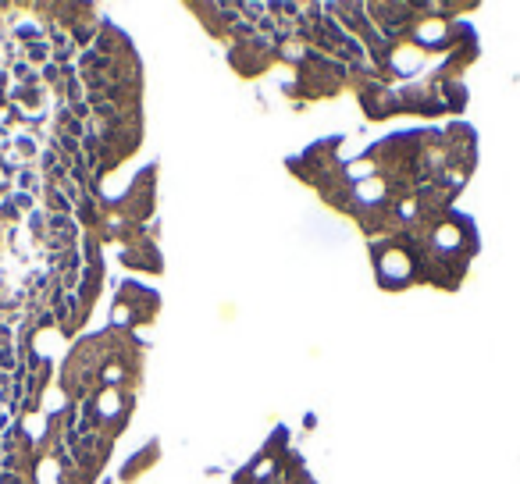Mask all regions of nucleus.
<instances>
[{"instance_id": "nucleus-3", "label": "nucleus", "mask_w": 520, "mask_h": 484, "mask_svg": "<svg viewBox=\"0 0 520 484\" xmlns=\"http://www.w3.org/2000/svg\"><path fill=\"white\" fill-rule=\"evenodd\" d=\"M29 57H33V60H47V57H54V50H50V43H29Z\"/></svg>"}, {"instance_id": "nucleus-4", "label": "nucleus", "mask_w": 520, "mask_h": 484, "mask_svg": "<svg viewBox=\"0 0 520 484\" xmlns=\"http://www.w3.org/2000/svg\"><path fill=\"white\" fill-rule=\"evenodd\" d=\"M93 33H97L93 25H89V29H79V33H75V43H82V47H86L89 40H93Z\"/></svg>"}, {"instance_id": "nucleus-1", "label": "nucleus", "mask_w": 520, "mask_h": 484, "mask_svg": "<svg viewBox=\"0 0 520 484\" xmlns=\"http://www.w3.org/2000/svg\"><path fill=\"white\" fill-rule=\"evenodd\" d=\"M111 65H114V57H104V54L93 50V47L79 54V72H97V75H100V72H107Z\"/></svg>"}, {"instance_id": "nucleus-5", "label": "nucleus", "mask_w": 520, "mask_h": 484, "mask_svg": "<svg viewBox=\"0 0 520 484\" xmlns=\"http://www.w3.org/2000/svg\"><path fill=\"white\" fill-rule=\"evenodd\" d=\"M50 207H54V210H68V200H65V193H54V196H50Z\"/></svg>"}, {"instance_id": "nucleus-2", "label": "nucleus", "mask_w": 520, "mask_h": 484, "mask_svg": "<svg viewBox=\"0 0 520 484\" xmlns=\"http://www.w3.org/2000/svg\"><path fill=\"white\" fill-rule=\"evenodd\" d=\"M54 146L61 150V154H72V161L79 157V139H72L68 132H57V136H54Z\"/></svg>"}]
</instances>
